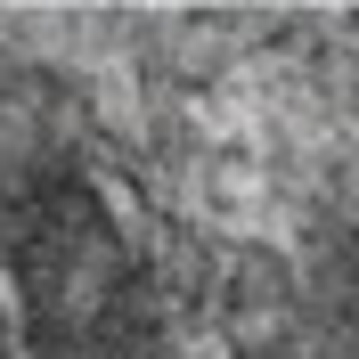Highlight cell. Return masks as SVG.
<instances>
[{
	"label": "cell",
	"instance_id": "6da1fadb",
	"mask_svg": "<svg viewBox=\"0 0 359 359\" xmlns=\"http://www.w3.org/2000/svg\"><path fill=\"white\" fill-rule=\"evenodd\" d=\"M0 359H156L139 262L82 188L0 172Z\"/></svg>",
	"mask_w": 359,
	"mask_h": 359
}]
</instances>
